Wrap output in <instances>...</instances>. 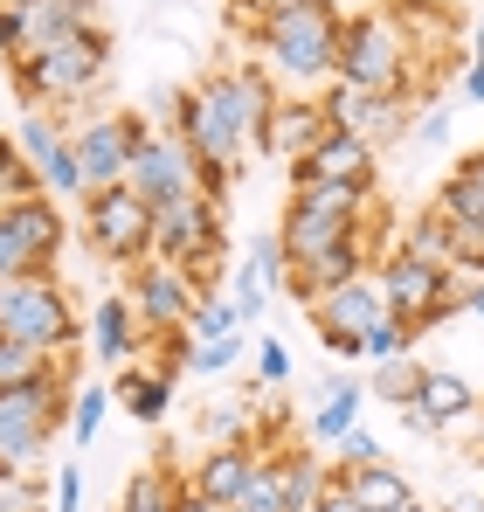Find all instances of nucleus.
Returning <instances> with one entry per match:
<instances>
[{"label":"nucleus","instance_id":"obj_22","mask_svg":"<svg viewBox=\"0 0 484 512\" xmlns=\"http://www.w3.org/2000/svg\"><path fill=\"white\" fill-rule=\"evenodd\" d=\"M415 409L436 423V436L457 423H471V409H478V395H471V381L464 374H450V367H422V381H415Z\"/></svg>","mask_w":484,"mask_h":512},{"label":"nucleus","instance_id":"obj_33","mask_svg":"<svg viewBox=\"0 0 484 512\" xmlns=\"http://www.w3.org/2000/svg\"><path fill=\"white\" fill-rule=\"evenodd\" d=\"M104 409H111V388H77V402H70V429H77V450L83 443H97V429H104Z\"/></svg>","mask_w":484,"mask_h":512},{"label":"nucleus","instance_id":"obj_6","mask_svg":"<svg viewBox=\"0 0 484 512\" xmlns=\"http://www.w3.org/2000/svg\"><path fill=\"white\" fill-rule=\"evenodd\" d=\"M367 222H374V187H305V194H291V208H284V229H277V243H284V263L298 270V263L325 256L332 243L360 236Z\"/></svg>","mask_w":484,"mask_h":512},{"label":"nucleus","instance_id":"obj_15","mask_svg":"<svg viewBox=\"0 0 484 512\" xmlns=\"http://www.w3.org/2000/svg\"><path fill=\"white\" fill-rule=\"evenodd\" d=\"M208 243H229V229H222V194H180V201H166L153 208V256L160 263H187L194 250H208Z\"/></svg>","mask_w":484,"mask_h":512},{"label":"nucleus","instance_id":"obj_11","mask_svg":"<svg viewBox=\"0 0 484 512\" xmlns=\"http://www.w3.org/2000/svg\"><path fill=\"white\" fill-rule=\"evenodd\" d=\"M125 187H132L146 208H166V201H180V194H201L208 173H201L194 146H187L180 132H146L139 153H132V167H125Z\"/></svg>","mask_w":484,"mask_h":512},{"label":"nucleus","instance_id":"obj_3","mask_svg":"<svg viewBox=\"0 0 484 512\" xmlns=\"http://www.w3.org/2000/svg\"><path fill=\"white\" fill-rule=\"evenodd\" d=\"M415 35L395 7H367V14H346V35H339V70L332 84L353 90H381V97H408L415 90Z\"/></svg>","mask_w":484,"mask_h":512},{"label":"nucleus","instance_id":"obj_32","mask_svg":"<svg viewBox=\"0 0 484 512\" xmlns=\"http://www.w3.org/2000/svg\"><path fill=\"white\" fill-rule=\"evenodd\" d=\"M222 333H236V305H229V291H222V298L208 291V298L194 305V319H187V340L201 346V340H222Z\"/></svg>","mask_w":484,"mask_h":512},{"label":"nucleus","instance_id":"obj_51","mask_svg":"<svg viewBox=\"0 0 484 512\" xmlns=\"http://www.w3.org/2000/svg\"><path fill=\"white\" fill-rule=\"evenodd\" d=\"M0 7H21V0H0Z\"/></svg>","mask_w":484,"mask_h":512},{"label":"nucleus","instance_id":"obj_29","mask_svg":"<svg viewBox=\"0 0 484 512\" xmlns=\"http://www.w3.org/2000/svg\"><path fill=\"white\" fill-rule=\"evenodd\" d=\"M415 381H422V367L408 360V353H395V360H374V374H367V395L374 402H415Z\"/></svg>","mask_w":484,"mask_h":512},{"label":"nucleus","instance_id":"obj_9","mask_svg":"<svg viewBox=\"0 0 484 512\" xmlns=\"http://www.w3.org/2000/svg\"><path fill=\"white\" fill-rule=\"evenodd\" d=\"M83 236H90V250L104 256V263H125V270H139L146 256H153V208L118 180V187H97L90 201H83Z\"/></svg>","mask_w":484,"mask_h":512},{"label":"nucleus","instance_id":"obj_2","mask_svg":"<svg viewBox=\"0 0 484 512\" xmlns=\"http://www.w3.org/2000/svg\"><path fill=\"white\" fill-rule=\"evenodd\" d=\"M339 35H346V14L332 0H284L277 14L249 21V42H256V63L270 70V84L291 90H319L339 70Z\"/></svg>","mask_w":484,"mask_h":512},{"label":"nucleus","instance_id":"obj_27","mask_svg":"<svg viewBox=\"0 0 484 512\" xmlns=\"http://www.w3.org/2000/svg\"><path fill=\"white\" fill-rule=\"evenodd\" d=\"M402 256H415V263H436V270H450L457 277V250H450V222L436 215V208H422L415 222H408V236L395 243Z\"/></svg>","mask_w":484,"mask_h":512},{"label":"nucleus","instance_id":"obj_5","mask_svg":"<svg viewBox=\"0 0 484 512\" xmlns=\"http://www.w3.org/2000/svg\"><path fill=\"white\" fill-rule=\"evenodd\" d=\"M70 367L56 360L42 381H28V388H0V478H21L28 464H42L49 457V443H56V429L70 423Z\"/></svg>","mask_w":484,"mask_h":512},{"label":"nucleus","instance_id":"obj_38","mask_svg":"<svg viewBox=\"0 0 484 512\" xmlns=\"http://www.w3.org/2000/svg\"><path fill=\"white\" fill-rule=\"evenodd\" d=\"M35 270V256H28V243H21V229L0 215V277H28Z\"/></svg>","mask_w":484,"mask_h":512},{"label":"nucleus","instance_id":"obj_7","mask_svg":"<svg viewBox=\"0 0 484 512\" xmlns=\"http://www.w3.org/2000/svg\"><path fill=\"white\" fill-rule=\"evenodd\" d=\"M374 284H381V305H388V319H395V326H408V340H415V333H429L436 319H450V312H464V305H471V291H464L450 270H436V263H415V256H402V250L381 256Z\"/></svg>","mask_w":484,"mask_h":512},{"label":"nucleus","instance_id":"obj_43","mask_svg":"<svg viewBox=\"0 0 484 512\" xmlns=\"http://www.w3.org/2000/svg\"><path fill=\"white\" fill-rule=\"evenodd\" d=\"M312 512H360L353 499H346V485H339V471H332V478L319 485V499H312Z\"/></svg>","mask_w":484,"mask_h":512},{"label":"nucleus","instance_id":"obj_21","mask_svg":"<svg viewBox=\"0 0 484 512\" xmlns=\"http://www.w3.org/2000/svg\"><path fill=\"white\" fill-rule=\"evenodd\" d=\"M14 229H21V243H28V256H35V270H56V256H63V208L49 201V194H28V201H14V208H0Z\"/></svg>","mask_w":484,"mask_h":512},{"label":"nucleus","instance_id":"obj_14","mask_svg":"<svg viewBox=\"0 0 484 512\" xmlns=\"http://www.w3.org/2000/svg\"><path fill=\"white\" fill-rule=\"evenodd\" d=\"M319 485H325L319 457H305V450H263L236 512H312Z\"/></svg>","mask_w":484,"mask_h":512},{"label":"nucleus","instance_id":"obj_39","mask_svg":"<svg viewBox=\"0 0 484 512\" xmlns=\"http://www.w3.org/2000/svg\"><path fill=\"white\" fill-rule=\"evenodd\" d=\"M256 381H263V388L291 381V353H284V340H256Z\"/></svg>","mask_w":484,"mask_h":512},{"label":"nucleus","instance_id":"obj_28","mask_svg":"<svg viewBox=\"0 0 484 512\" xmlns=\"http://www.w3.org/2000/svg\"><path fill=\"white\" fill-rule=\"evenodd\" d=\"M201 436H208V450H215V443H249V436H256V402H242V395L208 402V409H201Z\"/></svg>","mask_w":484,"mask_h":512},{"label":"nucleus","instance_id":"obj_12","mask_svg":"<svg viewBox=\"0 0 484 512\" xmlns=\"http://www.w3.org/2000/svg\"><path fill=\"white\" fill-rule=\"evenodd\" d=\"M312 326H319V340L339 353V360H360V340L388 319V305H381V284H374V270L367 277H353V284H339V291H319L312 305Z\"/></svg>","mask_w":484,"mask_h":512},{"label":"nucleus","instance_id":"obj_48","mask_svg":"<svg viewBox=\"0 0 484 512\" xmlns=\"http://www.w3.org/2000/svg\"><path fill=\"white\" fill-rule=\"evenodd\" d=\"M471 56H484V7H478V21H471Z\"/></svg>","mask_w":484,"mask_h":512},{"label":"nucleus","instance_id":"obj_30","mask_svg":"<svg viewBox=\"0 0 484 512\" xmlns=\"http://www.w3.org/2000/svg\"><path fill=\"white\" fill-rule=\"evenodd\" d=\"M56 367V353H42V346H21L0 333V388H28V381H42Z\"/></svg>","mask_w":484,"mask_h":512},{"label":"nucleus","instance_id":"obj_45","mask_svg":"<svg viewBox=\"0 0 484 512\" xmlns=\"http://www.w3.org/2000/svg\"><path fill=\"white\" fill-rule=\"evenodd\" d=\"M402 429H415V436H436V423H429V416H422L415 402H402Z\"/></svg>","mask_w":484,"mask_h":512},{"label":"nucleus","instance_id":"obj_36","mask_svg":"<svg viewBox=\"0 0 484 512\" xmlns=\"http://www.w3.org/2000/svg\"><path fill=\"white\" fill-rule=\"evenodd\" d=\"M249 270H256L263 284H291V263H284V243H277V236H256V243H249Z\"/></svg>","mask_w":484,"mask_h":512},{"label":"nucleus","instance_id":"obj_34","mask_svg":"<svg viewBox=\"0 0 484 512\" xmlns=\"http://www.w3.org/2000/svg\"><path fill=\"white\" fill-rule=\"evenodd\" d=\"M332 450H339V471H360V464H388V450H381V436H374L367 423H353L346 436H339V443H332Z\"/></svg>","mask_w":484,"mask_h":512},{"label":"nucleus","instance_id":"obj_40","mask_svg":"<svg viewBox=\"0 0 484 512\" xmlns=\"http://www.w3.org/2000/svg\"><path fill=\"white\" fill-rule=\"evenodd\" d=\"M49 512H83V471L77 464H56V506Z\"/></svg>","mask_w":484,"mask_h":512},{"label":"nucleus","instance_id":"obj_10","mask_svg":"<svg viewBox=\"0 0 484 512\" xmlns=\"http://www.w3.org/2000/svg\"><path fill=\"white\" fill-rule=\"evenodd\" d=\"M146 132H153V125L132 118V111H90V118H77V125H70V153H77V167H83V187H90V194H97V187H118ZM90 194H83V201H90Z\"/></svg>","mask_w":484,"mask_h":512},{"label":"nucleus","instance_id":"obj_17","mask_svg":"<svg viewBox=\"0 0 484 512\" xmlns=\"http://www.w3.org/2000/svg\"><path fill=\"white\" fill-rule=\"evenodd\" d=\"M305 187H374V146L353 132H325L291 167V194H305Z\"/></svg>","mask_w":484,"mask_h":512},{"label":"nucleus","instance_id":"obj_50","mask_svg":"<svg viewBox=\"0 0 484 512\" xmlns=\"http://www.w3.org/2000/svg\"><path fill=\"white\" fill-rule=\"evenodd\" d=\"M464 312H478V319H484V277L471 284V305H464Z\"/></svg>","mask_w":484,"mask_h":512},{"label":"nucleus","instance_id":"obj_37","mask_svg":"<svg viewBox=\"0 0 484 512\" xmlns=\"http://www.w3.org/2000/svg\"><path fill=\"white\" fill-rule=\"evenodd\" d=\"M395 353H408V326H395V319H381L367 340H360V360L374 367V360H395Z\"/></svg>","mask_w":484,"mask_h":512},{"label":"nucleus","instance_id":"obj_41","mask_svg":"<svg viewBox=\"0 0 484 512\" xmlns=\"http://www.w3.org/2000/svg\"><path fill=\"white\" fill-rule=\"evenodd\" d=\"M28 56V35H21V14L0 7V63H21Z\"/></svg>","mask_w":484,"mask_h":512},{"label":"nucleus","instance_id":"obj_35","mask_svg":"<svg viewBox=\"0 0 484 512\" xmlns=\"http://www.w3.org/2000/svg\"><path fill=\"white\" fill-rule=\"evenodd\" d=\"M229 305H236V326H249V319H256V312L270 305V284H263V277H256L249 263H242V277L229 284Z\"/></svg>","mask_w":484,"mask_h":512},{"label":"nucleus","instance_id":"obj_52","mask_svg":"<svg viewBox=\"0 0 484 512\" xmlns=\"http://www.w3.org/2000/svg\"><path fill=\"white\" fill-rule=\"evenodd\" d=\"M436 7H443V0H436Z\"/></svg>","mask_w":484,"mask_h":512},{"label":"nucleus","instance_id":"obj_1","mask_svg":"<svg viewBox=\"0 0 484 512\" xmlns=\"http://www.w3.org/2000/svg\"><path fill=\"white\" fill-rule=\"evenodd\" d=\"M270 111H277V84H270L263 63L215 70V77H201V84L180 97L173 132L194 146V160H201V173H208V194H229V180L256 160Z\"/></svg>","mask_w":484,"mask_h":512},{"label":"nucleus","instance_id":"obj_44","mask_svg":"<svg viewBox=\"0 0 484 512\" xmlns=\"http://www.w3.org/2000/svg\"><path fill=\"white\" fill-rule=\"evenodd\" d=\"M464 97H471V104H484V56H471V63H464Z\"/></svg>","mask_w":484,"mask_h":512},{"label":"nucleus","instance_id":"obj_49","mask_svg":"<svg viewBox=\"0 0 484 512\" xmlns=\"http://www.w3.org/2000/svg\"><path fill=\"white\" fill-rule=\"evenodd\" d=\"M173 512H222V506H208V499H194V492H187V499H180Z\"/></svg>","mask_w":484,"mask_h":512},{"label":"nucleus","instance_id":"obj_26","mask_svg":"<svg viewBox=\"0 0 484 512\" xmlns=\"http://www.w3.org/2000/svg\"><path fill=\"white\" fill-rule=\"evenodd\" d=\"M180 499H187L180 471H173V464H146V471H132V485H125L118 512H173Z\"/></svg>","mask_w":484,"mask_h":512},{"label":"nucleus","instance_id":"obj_18","mask_svg":"<svg viewBox=\"0 0 484 512\" xmlns=\"http://www.w3.org/2000/svg\"><path fill=\"white\" fill-rule=\"evenodd\" d=\"M325 132H332V118H325L319 90H291V97H277V111H270V125H263V153H277L284 167H298Z\"/></svg>","mask_w":484,"mask_h":512},{"label":"nucleus","instance_id":"obj_31","mask_svg":"<svg viewBox=\"0 0 484 512\" xmlns=\"http://www.w3.org/2000/svg\"><path fill=\"white\" fill-rule=\"evenodd\" d=\"M249 346H256V340H242V326H236V333H222V340H201L194 353H187V374H229Z\"/></svg>","mask_w":484,"mask_h":512},{"label":"nucleus","instance_id":"obj_19","mask_svg":"<svg viewBox=\"0 0 484 512\" xmlns=\"http://www.w3.org/2000/svg\"><path fill=\"white\" fill-rule=\"evenodd\" d=\"M256 457H263L256 443H215V450H201L187 492L208 499V506H222V512H236L242 492H249V478H256Z\"/></svg>","mask_w":484,"mask_h":512},{"label":"nucleus","instance_id":"obj_47","mask_svg":"<svg viewBox=\"0 0 484 512\" xmlns=\"http://www.w3.org/2000/svg\"><path fill=\"white\" fill-rule=\"evenodd\" d=\"M457 173H464V180H478V194H484V146H478V153H471V160H464Z\"/></svg>","mask_w":484,"mask_h":512},{"label":"nucleus","instance_id":"obj_16","mask_svg":"<svg viewBox=\"0 0 484 512\" xmlns=\"http://www.w3.org/2000/svg\"><path fill=\"white\" fill-rule=\"evenodd\" d=\"M319 104H325V118H332V132H353V139H367V146L402 139V125H408V97H381V90L325 84Z\"/></svg>","mask_w":484,"mask_h":512},{"label":"nucleus","instance_id":"obj_24","mask_svg":"<svg viewBox=\"0 0 484 512\" xmlns=\"http://www.w3.org/2000/svg\"><path fill=\"white\" fill-rule=\"evenodd\" d=\"M319 395L325 402L312 409V436H319V443H339L346 429L367 416V381H353V374H325Z\"/></svg>","mask_w":484,"mask_h":512},{"label":"nucleus","instance_id":"obj_13","mask_svg":"<svg viewBox=\"0 0 484 512\" xmlns=\"http://www.w3.org/2000/svg\"><path fill=\"white\" fill-rule=\"evenodd\" d=\"M194 305H201V291L187 284V270L180 263H160V256H146L139 270H132V319H139V333H187V319H194Z\"/></svg>","mask_w":484,"mask_h":512},{"label":"nucleus","instance_id":"obj_8","mask_svg":"<svg viewBox=\"0 0 484 512\" xmlns=\"http://www.w3.org/2000/svg\"><path fill=\"white\" fill-rule=\"evenodd\" d=\"M0 333L63 360V346L77 340V312H70V291L56 284V270L0 277Z\"/></svg>","mask_w":484,"mask_h":512},{"label":"nucleus","instance_id":"obj_20","mask_svg":"<svg viewBox=\"0 0 484 512\" xmlns=\"http://www.w3.org/2000/svg\"><path fill=\"white\" fill-rule=\"evenodd\" d=\"M90 353H97L104 367H132V353H139V319H132V298H125V291H104V298L90 305Z\"/></svg>","mask_w":484,"mask_h":512},{"label":"nucleus","instance_id":"obj_25","mask_svg":"<svg viewBox=\"0 0 484 512\" xmlns=\"http://www.w3.org/2000/svg\"><path fill=\"white\" fill-rule=\"evenodd\" d=\"M111 402H118L132 423H160L166 402H173V381H166L160 367H118V388H111Z\"/></svg>","mask_w":484,"mask_h":512},{"label":"nucleus","instance_id":"obj_23","mask_svg":"<svg viewBox=\"0 0 484 512\" xmlns=\"http://www.w3.org/2000/svg\"><path fill=\"white\" fill-rule=\"evenodd\" d=\"M339 485H346V499L360 512H422L415 506V492H408V478L395 464H360V471H339Z\"/></svg>","mask_w":484,"mask_h":512},{"label":"nucleus","instance_id":"obj_42","mask_svg":"<svg viewBox=\"0 0 484 512\" xmlns=\"http://www.w3.org/2000/svg\"><path fill=\"white\" fill-rule=\"evenodd\" d=\"M443 139H450V118H443V111H422V118H415V153H436Z\"/></svg>","mask_w":484,"mask_h":512},{"label":"nucleus","instance_id":"obj_4","mask_svg":"<svg viewBox=\"0 0 484 512\" xmlns=\"http://www.w3.org/2000/svg\"><path fill=\"white\" fill-rule=\"evenodd\" d=\"M104 77H111V35L104 28H77V35H63V42L14 63V90L28 97V111L83 104V97L104 90Z\"/></svg>","mask_w":484,"mask_h":512},{"label":"nucleus","instance_id":"obj_46","mask_svg":"<svg viewBox=\"0 0 484 512\" xmlns=\"http://www.w3.org/2000/svg\"><path fill=\"white\" fill-rule=\"evenodd\" d=\"M284 0H236V14H249V21H263V14H277Z\"/></svg>","mask_w":484,"mask_h":512}]
</instances>
